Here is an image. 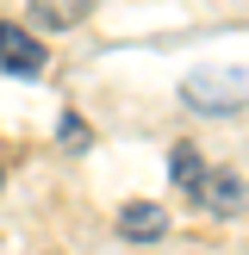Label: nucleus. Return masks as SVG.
I'll use <instances>...</instances> for the list:
<instances>
[{
    "label": "nucleus",
    "mask_w": 249,
    "mask_h": 255,
    "mask_svg": "<svg viewBox=\"0 0 249 255\" xmlns=\"http://www.w3.org/2000/svg\"><path fill=\"white\" fill-rule=\"evenodd\" d=\"M168 174H174V187H181L187 199H199L206 212H243V199H249V187L237 181V174H224V168H206V156H199L193 143H174V156H168Z\"/></svg>",
    "instance_id": "nucleus-1"
},
{
    "label": "nucleus",
    "mask_w": 249,
    "mask_h": 255,
    "mask_svg": "<svg viewBox=\"0 0 249 255\" xmlns=\"http://www.w3.org/2000/svg\"><path fill=\"white\" fill-rule=\"evenodd\" d=\"M181 100L199 112H237L249 106V69H193L181 81Z\"/></svg>",
    "instance_id": "nucleus-2"
},
{
    "label": "nucleus",
    "mask_w": 249,
    "mask_h": 255,
    "mask_svg": "<svg viewBox=\"0 0 249 255\" xmlns=\"http://www.w3.org/2000/svg\"><path fill=\"white\" fill-rule=\"evenodd\" d=\"M44 69H50V50L37 44L25 25L0 19V75H25V81H37Z\"/></svg>",
    "instance_id": "nucleus-3"
},
{
    "label": "nucleus",
    "mask_w": 249,
    "mask_h": 255,
    "mask_svg": "<svg viewBox=\"0 0 249 255\" xmlns=\"http://www.w3.org/2000/svg\"><path fill=\"white\" fill-rule=\"evenodd\" d=\"M119 231L131 237V243H156V237L168 231V212H162L156 199H131V206L119 212Z\"/></svg>",
    "instance_id": "nucleus-4"
},
{
    "label": "nucleus",
    "mask_w": 249,
    "mask_h": 255,
    "mask_svg": "<svg viewBox=\"0 0 249 255\" xmlns=\"http://www.w3.org/2000/svg\"><path fill=\"white\" fill-rule=\"evenodd\" d=\"M87 12H94V0H31V19L44 25V31H69Z\"/></svg>",
    "instance_id": "nucleus-5"
},
{
    "label": "nucleus",
    "mask_w": 249,
    "mask_h": 255,
    "mask_svg": "<svg viewBox=\"0 0 249 255\" xmlns=\"http://www.w3.org/2000/svg\"><path fill=\"white\" fill-rule=\"evenodd\" d=\"M56 137H62V143H69V149H87V125L75 119V112H69V119H62V125H56Z\"/></svg>",
    "instance_id": "nucleus-6"
},
{
    "label": "nucleus",
    "mask_w": 249,
    "mask_h": 255,
    "mask_svg": "<svg viewBox=\"0 0 249 255\" xmlns=\"http://www.w3.org/2000/svg\"><path fill=\"white\" fill-rule=\"evenodd\" d=\"M0 187H6V168H0Z\"/></svg>",
    "instance_id": "nucleus-7"
}]
</instances>
